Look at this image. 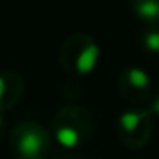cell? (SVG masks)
I'll list each match as a JSON object with an SVG mask.
<instances>
[{"instance_id":"6da1fadb","label":"cell","mask_w":159,"mask_h":159,"mask_svg":"<svg viewBox=\"0 0 159 159\" xmlns=\"http://www.w3.org/2000/svg\"><path fill=\"white\" fill-rule=\"evenodd\" d=\"M99 57V48L87 34H74L62 48V60L65 67L77 74H87L94 69Z\"/></svg>"},{"instance_id":"7a4b0ae2","label":"cell","mask_w":159,"mask_h":159,"mask_svg":"<svg viewBox=\"0 0 159 159\" xmlns=\"http://www.w3.org/2000/svg\"><path fill=\"white\" fill-rule=\"evenodd\" d=\"M17 149H19V152H21V156L26 157V159L38 157L39 152H41V149H43L41 135H39L38 132H34V130L24 132L22 137L19 139V142H17Z\"/></svg>"},{"instance_id":"3957f363","label":"cell","mask_w":159,"mask_h":159,"mask_svg":"<svg viewBox=\"0 0 159 159\" xmlns=\"http://www.w3.org/2000/svg\"><path fill=\"white\" fill-rule=\"evenodd\" d=\"M130 5L139 19L149 24L159 22V0H130Z\"/></svg>"},{"instance_id":"277c9868","label":"cell","mask_w":159,"mask_h":159,"mask_svg":"<svg viewBox=\"0 0 159 159\" xmlns=\"http://www.w3.org/2000/svg\"><path fill=\"white\" fill-rule=\"evenodd\" d=\"M125 80L128 82V86H132L134 89H147L149 87V80H147V75H145L142 70L139 69H130L125 72Z\"/></svg>"},{"instance_id":"5b68a950","label":"cell","mask_w":159,"mask_h":159,"mask_svg":"<svg viewBox=\"0 0 159 159\" xmlns=\"http://www.w3.org/2000/svg\"><path fill=\"white\" fill-rule=\"evenodd\" d=\"M142 43L149 52H159V29H149L142 38Z\"/></svg>"},{"instance_id":"8992f818","label":"cell","mask_w":159,"mask_h":159,"mask_svg":"<svg viewBox=\"0 0 159 159\" xmlns=\"http://www.w3.org/2000/svg\"><path fill=\"white\" fill-rule=\"evenodd\" d=\"M57 137H58L60 144L67 145V147H72V145L77 144V134L72 130V128H60L58 134H57Z\"/></svg>"},{"instance_id":"52a82bcc","label":"cell","mask_w":159,"mask_h":159,"mask_svg":"<svg viewBox=\"0 0 159 159\" xmlns=\"http://www.w3.org/2000/svg\"><path fill=\"white\" fill-rule=\"evenodd\" d=\"M5 93H7V77L0 75V108H2V103H4Z\"/></svg>"}]
</instances>
